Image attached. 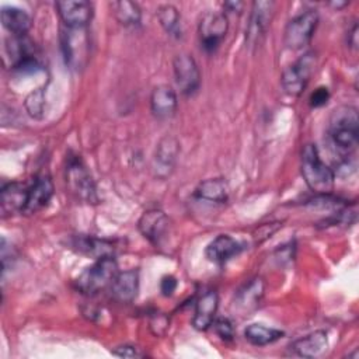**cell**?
Listing matches in <instances>:
<instances>
[{"label":"cell","mask_w":359,"mask_h":359,"mask_svg":"<svg viewBox=\"0 0 359 359\" xmlns=\"http://www.w3.org/2000/svg\"><path fill=\"white\" fill-rule=\"evenodd\" d=\"M300 170L306 185L317 195H330L335 184V172L320 157L318 149L307 143L302 150Z\"/></svg>","instance_id":"1"},{"label":"cell","mask_w":359,"mask_h":359,"mask_svg":"<svg viewBox=\"0 0 359 359\" xmlns=\"http://www.w3.org/2000/svg\"><path fill=\"white\" fill-rule=\"evenodd\" d=\"M328 135L339 150L351 153L359 139L358 109L352 105L337 107L328 121Z\"/></svg>","instance_id":"2"},{"label":"cell","mask_w":359,"mask_h":359,"mask_svg":"<svg viewBox=\"0 0 359 359\" xmlns=\"http://www.w3.org/2000/svg\"><path fill=\"white\" fill-rule=\"evenodd\" d=\"M60 48L66 66L73 72L86 69L90 60L91 42L87 28H65L60 35Z\"/></svg>","instance_id":"3"},{"label":"cell","mask_w":359,"mask_h":359,"mask_svg":"<svg viewBox=\"0 0 359 359\" xmlns=\"http://www.w3.org/2000/svg\"><path fill=\"white\" fill-rule=\"evenodd\" d=\"M118 273V264L115 257H104L97 259L93 265L86 268L76 279V287L84 294L93 296L109 287L115 275Z\"/></svg>","instance_id":"4"},{"label":"cell","mask_w":359,"mask_h":359,"mask_svg":"<svg viewBox=\"0 0 359 359\" xmlns=\"http://www.w3.org/2000/svg\"><path fill=\"white\" fill-rule=\"evenodd\" d=\"M65 177L66 184L70 191L87 203H97L98 195L95 182L88 171L87 165L84 164L83 158L76 153H69L66 157V167H65Z\"/></svg>","instance_id":"5"},{"label":"cell","mask_w":359,"mask_h":359,"mask_svg":"<svg viewBox=\"0 0 359 359\" xmlns=\"http://www.w3.org/2000/svg\"><path fill=\"white\" fill-rule=\"evenodd\" d=\"M316 63H317V56L311 50L303 53L293 63H290L282 72V76H280V84L285 93L292 97L300 95L306 90L314 73Z\"/></svg>","instance_id":"6"},{"label":"cell","mask_w":359,"mask_h":359,"mask_svg":"<svg viewBox=\"0 0 359 359\" xmlns=\"http://www.w3.org/2000/svg\"><path fill=\"white\" fill-rule=\"evenodd\" d=\"M318 25V13L314 8L304 10L290 18L285 27L283 42L286 48L297 50L304 48L313 38Z\"/></svg>","instance_id":"7"},{"label":"cell","mask_w":359,"mask_h":359,"mask_svg":"<svg viewBox=\"0 0 359 359\" xmlns=\"http://www.w3.org/2000/svg\"><path fill=\"white\" fill-rule=\"evenodd\" d=\"M229 29V21L224 13L209 11L205 13L198 25V36L201 48L205 52L212 53L215 52L222 41L224 39Z\"/></svg>","instance_id":"8"},{"label":"cell","mask_w":359,"mask_h":359,"mask_svg":"<svg viewBox=\"0 0 359 359\" xmlns=\"http://www.w3.org/2000/svg\"><path fill=\"white\" fill-rule=\"evenodd\" d=\"M275 13L273 1H254L248 24L245 28V42L248 48H257L264 41Z\"/></svg>","instance_id":"9"},{"label":"cell","mask_w":359,"mask_h":359,"mask_svg":"<svg viewBox=\"0 0 359 359\" xmlns=\"http://www.w3.org/2000/svg\"><path fill=\"white\" fill-rule=\"evenodd\" d=\"M172 70L175 84L180 91L189 97L194 95L201 86V72L199 67L189 53H180L172 60Z\"/></svg>","instance_id":"10"},{"label":"cell","mask_w":359,"mask_h":359,"mask_svg":"<svg viewBox=\"0 0 359 359\" xmlns=\"http://www.w3.org/2000/svg\"><path fill=\"white\" fill-rule=\"evenodd\" d=\"M178 156H180L178 140L171 135L163 136L156 144L153 158H151V168L154 175L161 180L168 178L175 168Z\"/></svg>","instance_id":"11"},{"label":"cell","mask_w":359,"mask_h":359,"mask_svg":"<svg viewBox=\"0 0 359 359\" xmlns=\"http://www.w3.org/2000/svg\"><path fill=\"white\" fill-rule=\"evenodd\" d=\"M137 227L142 236L157 248L164 243L170 233V219L160 209H149L142 213Z\"/></svg>","instance_id":"12"},{"label":"cell","mask_w":359,"mask_h":359,"mask_svg":"<svg viewBox=\"0 0 359 359\" xmlns=\"http://www.w3.org/2000/svg\"><path fill=\"white\" fill-rule=\"evenodd\" d=\"M57 14L67 28H87L94 15V7L86 0H63L56 3Z\"/></svg>","instance_id":"13"},{"label":"cell","mask_w":359,"mask_h":359,"mask_svg":"<svg viewBox=\"0 0 359 359\" xmlns=\"http://www.w3.org/2000/svg\"><path fill=\"white\" fill-rule=\"evenodd\" d=\"M53 191H55L53 182L48 174L36 175L34 178L32 184L28 187L27 201H25L22 213L31 215V213H35V212L41 210L42 208H45L48 205V202L52 199Z\"/></svg>","instance_id":"14"},{"label":"cell","mask_w":359,"mask_h":359,"mask_svg":"<svg viewBox=\"0 0 359 359\" xmlns=\"http://www.w3.org/2000/svg\"><path fill=\"white\" fill-rule=\"evenodd\" d=\"M177 107L178 98L172 87L167 84H160L153 88L150 94V109L157 119H170L171 116H174Z\"/></svg>","instance_id":"15"},{"label":"cell","mask_w":359,"mask_h":359,"mask_svg":"<svg viewBox=\"0 0 359 359\" xmlns=\"http://www.w3.org/2000/svg\"><path fill=\"white\" fill-rule=\"evenodd\" d=\"M111 296L119 303H130L139 292V271L128 269L118 272L109 285Z\"/></svg>","instance_id":"16"},{"label":"cell","mask_w":359,"mask_h":359,"mask_svg":"<svg viewBox=\"0 0 359 359\" xmlns=\"http://www.w3.org/2000/svg\"><path fill=\"white\" fill-rule=\"evenodd\" d=\"M217 307H219L217 293L215 290L203 292L195 303L192 325L199 331L208 330L216 318Z\"/></svg>","instance_id":"17"},{"label":"cell","mask_w":359,"mask_h":359,"mask_svg":"<svg viewBox=\"0 0 359 359\" xmlns=\"http://www.w3.org/2000/svg\"><path fill=\"white\" fill-rule=\"evenodd\" d=\"M243 250V245L229 234H219L215 237L206 247L205 255L210 262L222 265L238 255Z\"/></svg>","instance_id":"18"},{"label":"cell","mask_w":359,"mask_h":359,"mask_svg":"<svg viewBox=\"0 0 359 359\" xmlns=\"http://www.w3.org/2000/svg\"><path fill=\"white\" fill-rule=\"evenodd\" d=\"M328 348V337L323 330L313 331L290 344V349L302 358H318Z\"/></svg>","instance_id":"19"},{"label":"cell","mask_w":359,"mask_h":359,"mask_svg":"<svg viewBox=\"0 0 359 359\" xmlns=\"http://www.w3.org/2000/svg\"><path fill=\"white\" fill-rule=\"evenodd\" d=\"M73 245L79 252L93 257L95 259H100L104 257H114L115 254L114 243L105 238H97L93 236H77L73 240Z\"/></svg>","instance_id":"20"},{"label":"cell","mask_w":359,"mask_h":359,"mask_svg":"<svg viewBox=\"0 0 359 359\" xmlns=\"http://www.w3.org/2000/svg\"><path fill=\"white\" fill-rule=\"evenodd\" d=\"M28 187L20 182H8L1 188V210L4 215H11L15 212H24L25 201H27Z\"/></svg>","instance_id":"21"},{"label":"cell","mask_w":359,"mask_h":359,"mask_svg":"<svg viewBox=\"0 0 359 359\" xmlns=\"http://www.w3.org/2000/svg\"><path fill=\"white\" fill-rule=\"evenodd\" d=\"M0 15H1L3 27L7 31H10L11 35H15V36L27 35V32L32 25V20L29 14L25 10L14 6L3 7Z\"/></svg>","instance_id":"22"},{"label":"cell","mask_w":359,"mask_h":359,"mask_svg":"<svg viewBox=\"0 0 359 359\" xmlns=\"http://www.w3.org/2000/svg\"><path fill=\"white\" fill-rule=\"evenodd\" d=\"M264 294V282L261 278L250 279L236 293V306L241 311H251L258 307Z\"/></svg>","instance_id":"23"},{"label":"cell","mask_w":359,"mask_h":359,"mask_svg":"<svg viewBox=\"0 0 359 359\" xmlns=\"http://www.w3.org/2000/svg\"><path fill=\"white\" fill-rule=\"evenodd\" d=\"M195 196L213 203H224L229 199V185L223 178H208L196 187Z\"/></svg>","instance_id":"24"},{"label":"cell","mask_w":359,"mask_h":359,"mask_svg":"<svg viewBox=\"0 0 359 359\" xmlns=\"http://www.w3.org/2000/svg\"><path fill=\"white\" fill-rule=\"evenodd\" d=\"M283 335H285L283 331L272 327H266L258 323L250 324L244 330V338L254 346H265V345L273 344L278 339H280Z\"/></svg>","instance_id":"25"},{"label":"cell","mask_w":359,"mask_h":359,"mask_svg":"<svg viewBox=\"0 0 359 359\" xmlns=\"http://www.w3.org/2000/svg\"><path fill=\"white\" fill-rule=\"evenodd\" d=\"M109 7L118 20L119 24L123 27H137L142 20V11L140 7L129 0H119V1H112L109 3Z\"/></svg>","instance_id":"26"},{"label":"cell","mask_w":359,"mask_h":359,"mask_svg":"<svg viewBox=\"0 0 359 359\" xmlns=\"http://www.w3.org/2000/svg\"><path fill=\"white\" fill-rule=\"evenodd\" d=\"M157 20L163 29L172 38L182 36V25H181V14L178 8L172 4H163L157 8Z\"/></svg>","instance_id":"27"},{"label":"cell","mask_w":359,"mask_h":359,"mask_svg":"<svg viewBox=\"0 0 359 359\" xmlns=\"http://www.w3.org/2000/svg\"><path fill=\"white\" fill-rule=\"evenodd\" d=\"M25 111L28 115L34 119H41L43 116V109H45V91L43 88H36L31 91L24 101Z\"/></svg>","instance_id":"28"},{"label":"cell","mask_w":359,"mask_h":359,"mask_svg":"<svg viewBox=\"0 0 359 359\" xmlns=\"http://www.w3.org/2000/svg\"><path fill=\"white\" fill-rule=\"evenodd\" d=\"M213 327L216 334L224 339V341H231L234 337V328H233V323L227 318V317H220V318H215L213 321Z\"/></svg>","instance_id":"29"},{"label":"cell","mask_w":359,"mask_h":359,"mask_svg":"<svg viewBox=\"0 0 359 359\" xmlns=\"http://www.w3.org/2000/svg\"><path fill=\"white\" fill-rule=\"evenodd\" d=\"M112 355L119 358H143L144 353L140 351V348H136L133 345H119L111 351Z\"/></svg>","instance_id":"30"},{"label":"cell","mask_w":359,"mask_h":359,"mask_svg":"<svg viewBox=\"0 0 359 359\" xmlns=\"http://www.w3.org/2000/svg\"><path fill=\"white\" fill-rule=\"evenodd\" d=\"M328 98H330L328 88L327 87H318L310 95V105L314 107V108L323 107L324 104H327Z\"/></svg>","instance_id":"31"},{"label":"cell","mask_w":359,"mask_h":359,"mask_svg":"<svg viewBox=\"0 0 359 359\" xmlns=\"http://www.w3.org/2000/svg\"><path fill=\"white\" fill-rule=\"evenodd\" d=\"M178 286V282H177V278L172 276V275H165L161 278V282H160V290L164 296H172V293L175 292Z\"/></svg>","instance_id":"32"},{"label":"cell","mask_w":359,"mask_h":359,"mask_svg":"<svg viewBox=\"0 0 359 359\" xmlns=\"http://www.w3.org/2000/svg\"><path fill=\"white\" fill-rule=\"evenodd\" d=\"M294 257V247L292 245H282L278 251H276V258L280 264H285V262H290Z\"/></svg>","instance_id":"33"},{"label":"cell","mask_w":359,"mask_h":359,"mask_svg":"<svg viewBox=\"0 0 359 359\" xmlns=\"http://www.w3.org/2000/svg\"><path fill=\"white\" fill-rule=\"evenodd\" d=\"M346 41H348V45H349L352 49H356V48H358V24H356V22L352 24V28H351V29H348Z\"/></svg>","instance_id":"34"},{"label":"cell","mask_w":359,"mask_h":359,"mask_svg":"<svg viewBox=\"0 0 359 359\" xmlns=\"http://www.w3.org/2000/svg\"><path fill=\"white\" fill-rule=\"evenodd\" d=\"M243 3L241 1H227V3H224L223 4V7H224V10L227 11V13H240L241 11V8H243Z\"/></svg>","instance_id":"35"}]
</instances>
